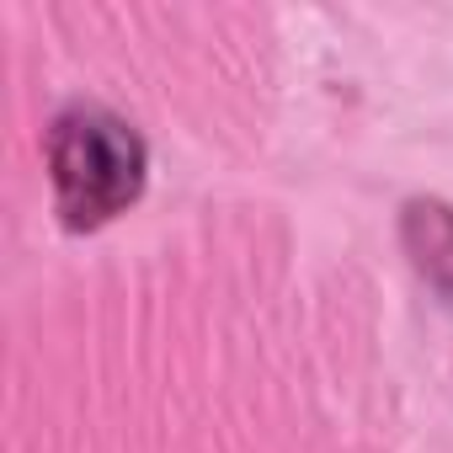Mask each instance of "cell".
Listing matches in <instances>:
<instances>
[{"label":"cell","mask_w":453,"mask_h":453,"mask_svg":"<svg viewBox=\"0 0 453 453\" xmlns=\"http://www.w3.org/2000/svg\"><path fill=\"white\" fill-rule=\"evenodd\" d=\"M405 246L416 251L426 283L453 299V208L437 197H416L405 208Z\"/></svg>","instance_id":"cell-2"},{"label":"cell","mask_w":453,"mask_h":453,"mask_svg":"<svg viewBox=\"0 0 453 453\" xmlns=\"http://www.w3.org/2000/svg\"><path fill=\"white\" fill-rule=\"evenodd\" d=\"M49 176L70 230H102L144 192V139L107 107H70L49 128Z\"/></svg>","instance_id":"cell-1"}]
</instances>
